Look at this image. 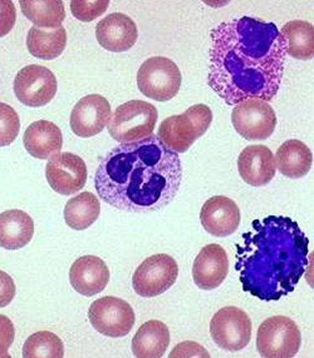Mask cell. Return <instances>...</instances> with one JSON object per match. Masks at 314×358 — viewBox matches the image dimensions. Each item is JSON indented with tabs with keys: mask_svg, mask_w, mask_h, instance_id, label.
Here are the masks:
<instances>
[{
	"mask_svg": "<svg viewBox=\"0 0 314 358\" xmlns=\"http://www.w3.org/2000/svg\"><path fill=\"white\" fill-rule=\"evenodd\" d=\"M45 176L52 189L62 195H71L86 185L87 169L85 162L71 152H62L50 157L46 164Z\"/></svg>",
	"mask_w": 314,
	"mask_h": 358,
	"instance_id": "cell-13",
	"label": "cell"
},
{
	"mask_svg": "<svg viewBox=\"0 0 314 358\" xmlns=\"http://www.w3.org/2000/svg\"><path fill=\"white\" fill-rule=\"evenodd\" d=\"M16 21V8L10 0H0V38L11 31Z\"/></svg>",
	"mask_w": 314,
	"mask_h": 358,
	"instance_id": "cell-32",
	"label": "cell"
},
{
	"mask_svg": "<svg viewBox=\"0 0 314 358\" xmlns=\"http://www.w3.org/2000/svg\"><path fill=\"white\" fill-rule=\"evenodd\" d=\"M171 343L169 328L158 320L143 323L131 341V351L138 358H160Z\"/></svg>",
	"mask_w": 314,
	"mask_h": 358,
	"instance_id": "cell-22",
	"label": "cell"
},
{
	"mask_svg": "<svg viewBox=\"0 0 314 358\" xmlns=\"http://www.w3.org/2000/svg\"><path fill=\"white\" fill-rule=\"evenodd\" d=\"M109 1L104 0H96V1H89V0H73L71 2V10L72 15L76 19L83 21V22H91L97 17L104 14L108 10Z\"/></svg>",
	"mask_w": 314,
	"mask_h": 358,
	"instance_id": "cell-30",
	"label": "cell"
},
{
	"mask_svg": "<svg viewBox=\"0 0 314 358\" xmlns=\"http://www.w3.org/2000/svg\"><path fill=\"white\" fill-rule=\"evenodd\" d=\"M252 331L251 319L243 310L236 306H226L219 310L210 324L212 339L226 351L243 350L251 342Z\"/></svg>",
	"mask_w": 314,
	"mask_h": 358,
	"instance_id": "cell-10",
	"label": "cell"
},
{
	"mask_svg": "<svg viewBox=\"0 0 314 358\" xmlns=\"http://www.w3.org/2000/svg\"><path fill=\"white\" fill-rule=\"evenodd\" d=\"M97 40L103 48L112 52H124L137 42L138 31L134 21L122 13H113L96 27Z\"/></svg>",
	"mask_w": 314,
	"mask_h": 358,
	"instance_id": "cell-17",
	"label": "cell"
},
{
	"mask_svg": "<svg viewBox=\"0 0 314 358\" xmlns=\"http://www.w3.org/2000/svg\"><path fill=\"white\" fill-rule=\"evenodd\" d=\"M236 245V270L243 291L265 301L294 291L308 265L309 241L290 217L254 220Z\"/></svg>",
	"mask_w": 314,
	"mask_h": 358,
	"instance_id": "cell-3",
	"label": "cell"
},
{
	"mask_svg": "<svg viewBox=\"0 0 314 358\" xmlns=\"http://www.w3.org/2000/svg\"><path fill=\"white\" fill-rule=\"evenodd\" d=\"M179 155L158 136L114 148L100 162L95 187L101 199L117 210L150 213L169 206L180 190Z\"/></svg>",
	"mask_w": 314,
	"mask_h": 358,
	"instance_id": "cell-2",
	"label": "cell"
},
{
	"mask_svg": "<svg viewBox=\"0 0 314 358\" xmlns=\"http://www.w3.org/2000/svg\"><path fill=\"white\" fill-rule=\"evenodd\" d=\"M14 91L18 100L31 108L50 103L57 92V80L53 72L45 66L31 65L16 75Z\"/></svg>",
	"mask_w": 314,
	"mask_h": 358,
	"instance_id": "cell-12",
	"label": "cell"
},
{
	"mask_svg": "<svg viewBox=\"0 0 314 358\" xmlns=\"http://www.w3.org/2000/svg\"><path fill=\"white\" fill-rule=\"evenodd\" d=\"M92 326L108 338H124L134 326L135 313L131 306L121 298L104 296L92 302L88 310Z\"/></svg>",
	"mask_w": 314,
	"mask_h": 358,
	"instance_id": "cell-9",
	"label": "cell"
},
{
	"mask_svg": "<svg viewBox=\"0 0 314 358\" xmlns=\"http://www.w3.org/2000/svg\"><path fill=\"white\" fill-rule=\"evenodd\" d=\"M20 130L18 114L10 105L0 102V148L8 146L14 142Z\"/></svg>",
	"mask_w": 314,
	"mask_h": 358,
	"instance_id": "cell-29",
	"label": "cell"
},
{
	"mask_svg": "<svg viewBox=\"0 0 314 358\" xmlns=\"http://www.w3.org/2000/svg\"><path fill=\"white\" fill-rule=\"evenodd\" d=\"M16 287L12 277L0 270V308H6L14 299Z\"/></svg>",
	"mask_w": 314,
	"mask_h": 358,
	"instance_id": "cell-34",
	"label": "cell"
},
{
	"mask_svg": "<svg viewBox=\"0 0 314 358\" xmlns=\"http://www.w3.org/2000/svg\"><path fill=\"white\" fill-rule=\"evenodd\" d=\"M15 329L14 324L6 315H0V358L11 357L8 350L14 343Z\"/></svg>",
	"mask_w": 314,
	"mask_h": 358,
	"instance_id": "cell-31",
	"label": "cell"
},
{
	"mask_svg": "<svg viewBox=\"0 0 314 358\" xmlns=\"http://www.w3.org/2000/svg\"><path fill=\"white\" fill-rule=\"evenodd\" d=\"M208 85L227 104L274 99L281 86L286 51L277 25L243 16L210 34Z\"/></svg>",
	"mask_w": 314,
	"mask_h": 358,
	"instance_id": "cell-1",
	"label": "cell"
},
{
	"mask_svg": "<svg viewBox=\"0 0 314 358\" xmlns=\"http://www.w3.org/2000/svg\"><path fill=\"white\" fill-rule=\"evenodd\" d=\"M275 163L276 168L283 176L292 179L303 178L311 171L312 152L299 140H287L278 148Z\"/></svg>",
	"mask_w": 314,
	"mask_h": 358,
	"instance_id": "cell-23",
	"label": "cell"
},
{
	"mask_svg": "<svg viewBox=\"0 0 314 358\" xmlns=\"http://www.w3.org/2000/svg\"><path fill=\"white\" fill-rule=\"evenodd\" d=\"M213 113L205 104L191 106L185 113L169 117L161 123L158 136L171 151L184 153L209 129Z\"/></svg>",
	"mask_w": 314,
	"mask_h": 358,
	"instance_id": "cell-4",
	"label": "cell"
},
{
	"mask_svg": "<svg viewBox=\"0 0 314 358\" xmlns=\"http://www.w3.org/2000/svg\"><path fill=\"white\" fill-rule=\"evenodd\" d=\"M70 283L80 295L91 297L104 291L110 280L109 268L95 255L76 259L70 268Z\"/></svg>",
	"mask_w": 314,
	"mask_h": 358,
	"instance_id": "cell-18",
	"label": "cell"
},
{
	"mask_svg": "<svg viewBox=\"0 0 314 358\" xmlns=\"http://www.w3.org/2000/svg\"><path fill=\"white\" fill-rule=\"evenodd\" d=\"M35 233V224L27 213L6 210L0 214V247L17 250L27 246Z\"/></svg>",
	"mask_w": 314,
	"mask_h": 358,
	"instance_id": "cell-21",
	"label": "cell"
},
{
	"mask_svg": "<svg viewBox=\"0 0 314 358\" xmlns=\"http://www.w3.org/2000/svg\"><path fill=\"white\" fill-rule=\"evenodd\" d=\"M179 266L167 254H157L148 257L136 268L133 287L138 296L155 297L167 292L176 282Z\"/></svg>",
	"mask_w": 314,
	"mask_h": 358,
	"instance_id": "cell-8",
	"label": "cell"
},
{
	"mask_svg": "<svg viewBox=\"0 0 314 358\" xmlns=\"http://www.w3.org/2000/svg\"><path fill=\"white\" fill-rule=\"evenodd\" d=\"M235 130L248 141L266 140L273 134L277 116L269 102L250 99L240 102L232 110Z\"/></svg>",
	"mask_w": 314,
	"mask_h": 358,
	"instance_id": "cell-11",
	"label": "cell"
},
{
	"mask_svg": "<svg viewBox=\"0 0 314 358\" xmlns=\"http://www.w3.org/2000/svg\"><path fill=\"white\" fill-rule=\"evenodd\" d=\"M201 345L194 342H185L178 344L173 348L169 357H210Z\"/></svg>",
	"mask_w": 314,
	"mask_h": 358,
	"instance_id": "cell-33",
	"label": "cell"
},
{
	"mask_svg": "<svg viewBox=\"0 0 314 358\" xmlns=\"http://www.w3.org/2000/svg\"><path fill=\"white\" fill-rule=\"evenodd\" d=\"M158 117V110L150 102L131 100L114 112L108 126V133L117 142H137L152 134Z\"/></svg>",
	"mask_w": 314,
	"mask_h": 358,
	"instance_id": "cell-5",
	"label": "cell"
},
{
	"mask_svg": "<svg viewBox=\"0 0 314 358\" xmlns=\"http://www.w3.org/2000/svg\"><path fill=\"white\" fill-rule=\"evenodd\" d=\"M286 54L300 61H308L314 55V28L308 21L296 20L283 25L281 32Z\"/></svg>",
	"mask_w": 314,
	"mask_h": 358,
	"instance_id": "cell-24",
	"label": "cell"
},
{
	"mask_svg": "<svg viewBox=\"0 0 314 358\" xmlns=\"http://www.w3.org/2000/svg\"><path fill=\"white\" fill-rule=\"evenodd\" d=\"M67 35L63 27L45 29L31 27L28 32L27 44L34 57L50 61L60 57L66 48Z\"/></svg>",
	"mask_w": 314,
	"mask_h": 358,
	"instance_id": "cell-25",
	"label": "cell"
},
{
	"mask_svg": "<svg viewBox=\"0 0 314 358\" xmlns=\"http://www.w3.org/2000/svg\"><path fill=\"white\" fill-rule=\"evenodd\" d=\"M101 213V204L95 194L84 192L68 200L64 210L65 221L70 228L84 230L94 224Z\"/></svg>",
	"mask_w": 314,
	"mask_h": 358,
	"instance_id": "cell-26",
	"label": "cell"
},
{
	"mask_svg": "<svg viewBox=\"0 0 314 358\" xmlns=\"http://www.w3.org/2000/svg\"><path fill=\"white\" fill-rule=\"evenodd\" d=\"M301 344L302 336L298 325L285 315L267 318L258 328L257 348L262 357H294Z\"/></svg>",
	"mask_w": 314,
	"mask_h": 358,
	"instance_id": "cell-6",
	"label": "cell"
},
{
	"mask_svg": "<svg viewBox=\"0 0 314 358\" xmlns=\"http://www.w3.org/2000/svg\"><path fill=\"white\" fill-rule=\"evenodd\" d=\"M229 272V259L226 250L218 244L203 247L195 258L192 275L199 289L210 291L220 287Z\"/></svg>",
	"mask_w": 314,
	"mask_h": 358,
	"instance_id": "cell-16",
	"label": "cell"
},
{
	"mask_svg": "<svg viewBox=\"0 0 314 358\" xmlns=\"http://www.w3.org/2000/svg\"><path fill=\"white\" fill-rule=\"evenodd\" d=\"M23 141L29 155L41 160L58 155L63 145L61 129L55 123L45 120L31 123L25 131Z\"/></svg>",
	"mask_w": 314,
	"mask_h": 358,
	"instance_id": "cell-20",
	"label": "cell"
},
{
	"mask_svg": "<svg viewBox=\"0 0 314 358\" xmlns=\"http://www.w3.org/2000/svg\"><path fill=\"white\" fill-rule=\"evenodd\" d=\"M111 113V106L104 96L99 94L84 96L72 110L71 130L80 138L94 136L108 124Z\"/></svg>",
	"mask_w": 314,
	"mask_h": 358,
	"instance_id": "cell-14",
	"label": "cell"
},
{
	"mask_svg": "<svg viewBox=\"0 0 314 358\" xmlns=\"http://www.w3.org/2000/svg\"><path fill=\"white\" fill-rule=\"evenodd\" d=\"M21 10L35 27L45 29L62 27L66 18L65 7L62 0H21Z\"/></svg>",
	"mask_w": 314,
	"mask_h": 358,
	"instance_id": "cell-27",
	"label": "cell"
},
{
	"mask_svg": "<svg viewBox=\"0 0 314 358\" xmlns=\"http://www.w3.org/2000/svg\"><path fill=\"white\" fill-rule=\"evenodd\" d=\"M199 219L203 228L211 236L227 237L238 229L241 211L232 199L226 196L217 195L204 203Z\"/></svg>",
	"mask_w": 314,
	"mask_h": 358,
	"instance_id": "cell-15",
	"label": "cell"
},
{
	"mask_svg": "<svg viewBox=\"0 0 314 358\" xmlns=\"http://www.w3.org/2000/svg\"><path fill=\"white\" fill-rule=\"evenodd\" d=\"M237 165L241 178L253 187L269 185L275 177V157L271 149L264 145L245 148L240 153Z\"/></svg>",
	"mask_w": 314,
	"mask_h": 358,
	"instance_id": "cell-19",
	"label": "cell"
},
{
	"mask_svg": "<svg viewBox=\"0 0 314 358\" xmlns=\"http://www.w3.org/2000/svg\"><path fill=\"white\" fill-rule=\"evenodd\" d=\"M137 83L139 91L144 96L157 101H167L180 92L181 72L171 59L151 57L140 66Z\"/></svg>",
	"mask_w": 314,
	"mask_h": 358,
	"instance_id": "cell-7",
	"label": "cell"
},
{
	"mask_svg": "<svg viewBox=\"0 0 314 358\" xmlns=\"http://www.w3.org/2000/svg\"><path fill=\"white\" fill-rule=\"evenodd\" d=\"M64 344L58 336L49 331H41L29 336L23 347L25 358H62Z\"/></svg>",
	"mask_w": 314,
	"mask_h": 358,
	"instance_id": "cell-28",
	"label": "cell"
}]
</instances>
